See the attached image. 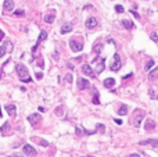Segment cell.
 Returning <instances> with one entry per match:
<instances>
[{
  "mask_svg": "<svg viewBox=\"0 0 158 157\" xmlns=\"http://www.w3.org/2000/svg\"><path fill=\"white\" fill-rule=\"evenodd\" d=\"M118 114H119V115H125V114H128V106L122 104L121 107H119V110H118Z\"/></svg>",
  "mask_w": 158,
  "mask_h": 157,
  "instance_id": "4316f807",
  "label": "cell"
},
{
  "mask_svg": "<svg viewBox=\"0 0 158 157\" xmlns=\"http://www.w3.org/2000/svg\"><path fill=\"white\" fill-rule=\"evenodd\" d=\"M140 145H142V146H144V145H150V146H153V147H157L158 146V140H157V139H147V140H142V142H140Z\"/></svg>",
  "mask_w": 158,
  "mask_h": 157,
  "instance_id": "ac0fdd59",
  "label": "cell"
},
{
  "mask_svg": "<svg viewBox=\"0 0 158 157\" xmlns=\"http://www.w3.org/2000/svg\"><path fill=\"white\" fill-rule=\"evenodd\" d=\"M13 8H14V2H13V0H4L3 10H4V11H11Z\"/></svg>",
  "mask_w": 158,
  "mask_h": 157,
  "instance_id": "e0dca14e",
  "label": "cell"
},
{
  "mask_svg": "<svg viewBox=\"0 0 158 157\" xmlns=\"http://www.w3.org/2000/svg\"><path fill=\"white\" fill-rule=\"evenodd\" d=\"M94 92H93V99H92V102H93V104H98V103H100V100H98V92L96 90V89H93Z\"/></svg>",
  "mask_w": 158,
  "mask_h": 157,
  "instance_id": "d4e9b609",
  "label": "cell"
},
{
  "mask_svg": "<svg viewBox=\"0 0 158 157\" xmlns=\"http://www.w3.org/2000/svg\"><path fill=\"white\" fill-rule=\"evenodd\" d=\"M32 140H33V142H37V143H39L40 146H43V147H47V146H49V142H47V140H45V139H40V138H32Z\"/></svg>",
  "mask_w": 158,
  "mask_h": 157,
  "instance_id": "ffe728a7",
  "label": "cell"
},
{
  "mask_svg": "<svg viewBox=\"0 0 158 157\" xmlns=\"http://www.w3.org/2000/svg\"><path fill=\"white\" fill-rule=\"evenodd\" d=\"M28 121L32 127H35L36 124H39L40 121H42V117H40V114H37V113H33V114H31L28 117Z\"/></svg>",
  "mask_w": 158,
  "mask_h": 157,
  "instance_id": "5b68a950",
  "label": "cell"
},
{
  "mask_svg": "<svg viewBox=\"0 0 158 157\" xmlns=\"http://www.w3.org/2000/svg\"><path fill=\"white\" fill-rule=\"evenodd\" d=\"M157 75H158V68H153V71L148 74V79H150V81H154Z\"/></svg>",
  "mask_w": 158,
  "mask_h": 157,
  "instance_id": "cb8c5ba5",
  "label": "cell"
},
{
  "mask_svg": "<svg viewBox=\"0 0 158 157\" xmlns=\"http://www.w3.org/2000/svg\"><path fill=\"white\" fill-rule=\"evenodd\" d=\"M75 132H76V135L78 136H83V135H92V134H94V131H86V129L83 128V127H79L76 125V128H75Z\"/></svg>",
  "mask_w": 158,
  "mask_h": 157,
  "instance_id": "4fadbf2b",
  "label": "cell"
},
{
  "mask_svg": "<svg viewBox=\"0 0 158 157\" xmlns=\"http://www.w3.org/2000/svg\"><path fill=\"white\" fill-rule=\"evenodd\" d=\"M153 67H154V60H148L147 64H146V68H144V70H146V71H150Z\"/></svg>",
  "mask_w": 158,
  "mask_h": 157,
  "instance_id": "f1b7e54d",
  "label": "cell"
},
{
  "mask_svg": "<svg viewBox=\"0 0 158 157\" xmlns=\"http://www.w3.org/2000/svg\"><path fill=\"white\" fill-rule=\"evenodd\" d=\"M46 38H47V32H46V31H40V35H39V38H37L36 45L32 47V52H36V49L39 47V43H40V42H43V40H45Z\"/></svg>",
  "mask_w": 158,
  "mask_h": 157,
  "instance_id": "8fae6325",
  "label": "cell"
},
{
  "mask_svg": "<svg viewBox=\"0 0 158 157\" xmlns=\"http://www.w3.org/2000/svg\"><path fill=\"white\" fill-rule=\"evenodd\" d=\"M129 13H132V14H133V15H134V17H136V18H137V20H139V18H140V15H139V14H137V13H136V11H134V10H130V11H129Z\"/></svg>",
  "mask_w": 158,
  "mask_h": 157,
  "instance_id": "e575fe53",
  "label": "cell"
},
{
  "mask_svg": "<svg viewBox=\"0 0 158 157\" xmlns=\"http://www.w3.org/2000/svg\"><path fill=\"white\" fill-rule=\"evenodd\" d=\"M115 11H116V13H119V14H121V13H125L124 7H122L121 4H116V6H115Z\"/></svg>",
  "mask_w": 158,
  "mask_h": 157,
  "instance_id": "4dcf8cb0",
  "label": "cell"
},
{
  "mask_svg": "<svg viewBox=\"0 0 158 157\" xmlns=\"http://www.w3.org/2000/svg\"><path fill=\"white\" fill-rule=\"evenodd\" d=\"M13 50V46H11V42H4L2 46H0V57H3V56L6 54L7 52H11Z\"/></svg>",
  "mask_w": 158,
  "mask_h": 157,
  "instance_id": "8992f818",
  "label": "cell"
},
{
  "mask_svg": "<svg viewBox=\"0 0 158 157\" xmlns=\"http://www.w3.org/2000/svg\"><path fill=\"white\" fill-rule=\"evenodd\" d=\"M104 61H105V58L104 57H97V58H94V60L92 61V66H94V74H100V72H103L104 71Z\"/></svg>",
  "mask_w": 158,
  "mask_h": 157,
  "instance_id": "6da1fadb",
  "label": "cell"
},
{
  "mask_svg": "<svg viewBox=\"0 0 158 157\" xmlns=\"http://www.w3.org/2000/svg\"><path fill=\"white\" fill-rule=\"evenodd\" d=\"M72 79H74V78H72V75H71V74H68V75L65 76V82H67V84H69V85L72 84Z\"/></svg>",
  "mask_w": 158,
  "mask_h": 157,
  "instance_id": "1f68e13d",
  "label": "cell"
},
{
  "mask_svg": "<svg viewBox=\"0 0 158 157\" xmlns=\"http://www.w3.org/2000/svg\"><path fill=\"white\" fill-rule=\"evenodd\" d=\"M122 25H124L126 29H132V28H133V22L129 21V20H124V21H122Z\"/></svg>",
  "mask_w": 158,
  "mask_h": 157,
  "instance_id": "484cf974",
  "label": "cell"
},
{
  "mask_svg": "<svg viewBox=\"0 0 158 157\" xmlns=\"http://www.w3.org/2000/svg\"><path fill=\"white\" fill-rule=\"evenodd\" d=\"M129 157H140L139 154H137V153H133V154H130Z\"/></svg>",
  "mask_w": 158,
  "mask_h": 157,
  "instance_id": "f35d334b",
  "label": "cell"
},
{
  "mask_svg": "<svg viewBox=\"0 0 158 157\" xmlns=\"http://www.w3.org/2000/svg\"><path fill=\"white\" fill-rule=\"evenodd\" d=\"M114 85H115V79H114V78H107V79H104V86H105V88H112Z\"/></svg>",
  "mask_w": 158,
  "mask_h": 157,
  "instance_id": "44dd1931",
  "label": "cell"
},
{
  "mask_svg": "<svg viewBox=\"0 0 158 157\" xmlns=\"http://www.w3.org/2000/svg\"><path fill=\"white\" fill-rule=\"evenodd\" d=\"M71 31H72V25H71V24H64V25L61 26V29H60L61 35L69 34V32H71Z\"/></svg>",
  "mask_w": 158,
  "mask_h": 157,
  "instance_id": "d6986e66",
  "label": "cell"
},
{
  "mask_svg": "<svg viewBox=\"0 0 158 157\" xmlns=\"http://www.w3.org/2000/svg\"><path fill=\"white\" fill-rule=\"evenodd\" d=\"M105 131V127L103 124H97V129H96V132H98V134H104Z\"/></svg>",
  "mask_w": 158,
  "mask_h": 157,
  "instance_id": "f546056e",
  "label": "cell"
},
{
  "mask_svg": "<svg viewBox=\"0 0 158 157\" xmlns=\"http://www.w3.org/2000/svg\"><path fill=\"white\" fill-rule=\"evenodd\" d=\"M31 81H32V78H31V76H28V78H25L22 82H26V84H28V82H31Z\"/></svg>",
  "mask_w": 158,
  "mask_h": 157,
  "instance_id": "8d00e7d4",
  "label": "cell"
},
{
  "mask_svg": "<svg viewBox=\"0 0 158 157\" xmlns=\"http://www.w3.org/2000/svg\"><path fill=\"white\" fill-rule=\"evenodd\" d=\"M78 88L81 90H85V89H87V88H90V82L85 78H79L78 79Z\"/></svg>",
  "mask_w": 158,
  "mask_h": 157,
  "instance_id": "30bf717a",
  "label": "cell"
},
{
  "mask_svg": "<svg viewBox=\"0 0 158 157\" xmlns=\"http://www.w3.org/2000/svg\"><path fill=\"white\" fill-rule=\"evenodd\" d=\"M97 25H98V22L94 17H90V18L86 20V28L87 29H94V28H97Z\"/></svg>",
  "mask_w": 158,
  "mask_h": 157,
  "instance_id": "9c48e42d",
  "label": "cell"
},
{
  "mask_svg": "<svg viewBox=\"0 0 158 157\" xmlns=\"http://www.w3.org/2000/svg\"><path fill=\"white\" fill-rule=\"evenodd\" d=\"M54 20H55L54 14H46V15H45V22L46 24H53V22H54Z\"/></svg>",
  "mask_w": 158,
  "mask_h": 157,
  "instance_id": "7402d4cb",
  "label": "cell"
},
{
  "mask_svg": "<svg viewBox=\"0 0 158 157\" xmlns=\"http://www.w3.org/2000/svg\"><path fill=\"white\" fill-rule=\"evenodd\" d=\"M144 129L146 131H154L155 129V122L153 120H147L144 122Z\"/></svg>",
  "mask_w": 158,
  "mask_h": 157,
  "instance_id": "9a60e30c",
  "label": "cell"
},
{
  "mask_svg": "<svg viewBox=\"0 0 158 157\" xmlns=\"http://www.w3.org/2000/svg\"><path fill=\"white\" fill-rule=\"evenodd\" d=\"M115 122L118 124V125H121V124H122V121H121V120H118V118H116V120H115Z\"/></svg>",
  "mask_w": 158,
  "mask_h": 157,
  "instance_id": "74e56055",
  "label": "cell"
},
{
  "mask_svg": "<svg viewBox=\"0 0 158 157\" xmlns=\"http://www.w3.org/2000/svg\"><path fill=\"white\" fill-rule=\"evenodd\" d=\"M150 38H151V40H153V42H155V43H157V40H158V39H157V34H155V32H153V34L150 35Z\"/></svg>",
  "mask_w": 158,
  "mask_h": 157,
  "instance_id": "836d02e7",
  "label": "cell"
},
{
  "mask_svg": "<svg viewBox=\"0 0 158 157\" xmlns=\"http://www.w3.org/2000/svg\"><path fill=\"white\" fill-rule=\"evenodd\" d=\"M14 157H22V156H19V154H15V156H14Z\"/></svg>",
  "mask_w": 158,
  "mask_h": 157,
  "instance_id": "b9f144b4",
  "label": "cell"
},
{
  "mask_svg": "<svg viewBox=\"0 0 158 157\" xmlns=\"http://www.w3.org/2000/svg\"><path fill=\"white\" fill-rule=\"evenodd\" d=\"M54 113H55L57 117H64V106H58V107L54 110Z\"/></svg>",
  "mask_w": 158,
  "mask_h": 157,
  "instance_id": "603a6c76",
  "label": "cell"
},
{
  "mask_svg": "<svg viewBox=\"0 0 158 157\" xmlns=\"http://www.w3.org/2000/svg\"><path fill=\"white\" fill-rule=\"evenodd\" d=\"M2 35L4 36V32H2V31H0V40H2Z\"/></svg>",
  "mask_w": 158,
  "mask_h": 157,
  "instance_id": "60d3db41",
  "label": "cell"
},
{
  "mask_svg": "<svg viewBox=\"0 0 158 157\" xmlns=\"http://www.w3.org/2000/svg\"><path fill=\"white\" fill-rule=\"evenodd\" d=\"M36 78H37V79L43 78V74H42V72H36Z\"/></svg>",
  "mask_w": 158,
  "mask_h": 157,
  "instance_id": "d590c367",
  "label": "cell"
},
{
  "mask_svg": "<svg viewBox=\"0 0 158 157\" xmlns=\"http://www.w3.org/2000/svg\"><path fill=\"white\" fill-rule=\"evenodd\" d=\"M69 47H71L72 52L78 53V52H81V50L83 49V45H82V43H79V42H76V40H74V39H71V40H69Z\"/></svg>",
  "mask_w": 158,
  "mask_h": 157,
  "instance_id": "ba28073f",
  "label": "cell"
},
{
  "mask_svg": "<svg viewBox=\"0 0 158 157\" xmlns=\"http://www.w3.org/2000/svg\"><path fill=\"white\" fill-rule=\"evenodd\" d=\"M68 68H69V70H75L74 66H72V64H69V63H68Z\"/></svg>",
  "mask_w": 158,
  "mask_h": 157,
  "instance_id": "ab89813d",
  "label": "cell"
},
{
  "mask_svg": "<svg viewBox=\"0 0 158 157\" xmlns=\"http://www.w3.org/2000/svg\"><path fill=\"white\" fill-rule=\"evenodd\" d=\"M15 71L18 74V76L21 78V81H24L25 78H28V68H26L24 64H17L15 66Z\"/></svg>",
  "mask_w": 158,
  "mask_h": 157,
  "instance_id": "7a4b0ae2",
  "label": "cell"
},
{
  "mask_svg": "<svg viewBox=\"0 0 158 157\" xmlns=\"http://www.w3.org/2000/svg\"><path fill=\"white\" fill-rule=\"evenodd\" d=\"M82 72H83L85 75L90 76V78H96L94 70L92 68V66H90V64H83V66H82Z\"/></svg>",
  "mask_w": 158,
  "mask_h": 157,
  "instance_id": "277c9868",
  "label": "cell"
},
{
  "mask_svg": "<svg viewBox=\"0 0 158 157\" xmlns=\"http://www.w3.org/2000/svg\"><path fill=\"white\" fill-rule=\"evenodd\" d=\"M6 111L8 113V115H10V117H14V115H15V111H17V107L14 104H6Z\"/></svg>",
  "mask_w": 158,
  "mask_h": 157,
  "instance_id": "5bb4252c",
  "label": "cell"
},
{
  "mask_svg": "<svg viewBox=\"0 0 158 157\" xmlns=\"http://www.w3.org/2000/svg\"><path fill=\"white\" fill-rule=\"evenodd\" d=\"M103 43H97V45H94V47H93V52L96 53V54H98V53L101 52V50H103Z\"/></svg>",
  "mask_w": 158,
  "mask_h": 157,
  "instance_id": "83f0119b",
  "label": "cell"
},
{
  "mask_svg": "<svg viewBox=\"0 0 158 157\" xmlns=\"http://www.w3.org/2000/svg\"><path fill=\"white\" fill-rule=\"evenodd\" d=\"M0 131H2L3 136H8V135H10V122L6 121V122L3 124V127L0 128Z\"/></svg>",
  "mask_w": 158,
  "mask_h": 157,
  "instance_id": "2e32d148",
  "label": "cell"
},
{
  "mask_svg": "<svg viewBox=\"0 0 158 157\" xmlns=\"http://www.w3.org/2000/svg\"><path fill=\"white\" fill-rule=\"evenodd\" d=\"M121 57H119V54L116 53V54H114V61H112V64H111V71H119L121 70Z\"/></svg>",
  "mask_w": 158,
  "mask_h": 157,
  "instance_id": "3957f363",
  "label": "cell"
},
{
  "mask_svg": "<svg viewBox=\"0 0 158 157\" xmlns=\"http://www.w3.org/2000/svg\"><path fill=\"white\" fill-rule=\"evenodd\" d=\"M0 117H2V108H0Z\"/></svg>",
  "mask_w": 158,
  "mask_h": 157,
  "instance_id": "7bdbcfd3",
  "label": "cell"
},
{
  "mask_svg": "<svg viewBox=\"0 0 158 157\" xmlns=\"http://www.w3.org/2000/svg\"><path fill=\"white\" fill-rule=\"evenodd\" d=\"M14 14H15L17 17H24L25 15V13L22 10H15V11H14Z\"/></svg>",
  "mask_w": 158,
  "mask_h": 157,
  "instance_id": "d6a6232c",
  "label": "cell"
},
{
  "mask_svg": "<svg viewBox=\"0 0 158 157\" xmlns=\"http://www.w3.org/2000/svg\"><path fill=\"white\" fill-rule=\"evenodd\" d=\"M22 150H24V153H25L26 156H29V157L36 156V150H35L33 147L31 146V145H25V146L22 147Z\"/></svg>",
  "mask_w": 158,
  "mask_h": 157,
  "instance_id": "7c38bea8",
  "label": "cell"
},
{
  "mask_svg": "<svg viewBox=\"0 0 158 157\" xmlns=\"http://www.w3.org/2000/svg\"><path fill=\"white\" fill-rule=\"evenodd\" d=\"M134 113H137V115H134V120H133V125L136 127H140V122H142L143 117H144V111L143 110H136Z\"/></svg>",
  "mask_w": 158,
  "mask_h": 157,
  "instance_id": "52a82bcc",
  "label": "cell"
}]
</instances>
